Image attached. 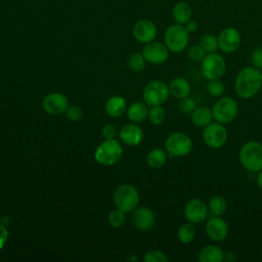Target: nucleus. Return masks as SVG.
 Segmentation results:
<instances>
[{
	"instance_id": "11",
	"label": "nucleus",
	"mask_w": 262,
	"mask_h": 262,
	"mask_svg": "<svg viewBox=\"0 0 262 262\" xmlns=\"http://www.w3.org/2000/svg\"><path fill=\"white\" fill-rule=\"evenodd\" d=\"M208 205L201 199H190L184 206V217L188 222L193 224H200L207 218Z\"/></svg>"
},
{
	"instance_id": "24",
	"label": "nucleus",
	"mask_w": 262,
	"mask_h": 262,
	"mask_svg": "<svg viewBox=\"0 0 262 262\" xmlns=\"http://www.w3.org/2000/svg\"><path fill=\"white\" fill-rule=\"evenodd\" d=\"M128 118L133 122H141L143 121L147 115L148 110L147 106L142 102H134L127 110Z\"/></svg>"
},
{
	"instance_id": "43",
	"label": "nucleus",
	"mask_w": 262,
	"mask_h": 262,
	"mask_svg": "<svg viewBox=\"0 0 262 262\" xmlns=\"http://www.w3.org/2000/svg\"><path fill=\"white\" fill-rule=\"evenodd\" d=\"M10 218L8 217V216H4V217H2L1 218V221H0V223L1 224H3L4 226H7V225H9L10 224Z\"/></svg>"
},
{
	"instance_id": "2",
	"label": "nucleus",
	"mask_w": 262,
	"mask_h": 262,
	"mask_svg": "<svg viewBox=\"0 0 262 262\" xmlns=\"http://www.w3.org/2000/svg\"><path fill=\"white\" fill-rule=\"evenodd\" d=\"M242 166L250 172L262 170V143L258 141H248L244 143L238 154Z\"/></svg>"
},
{
	"instance_id": "39",
	"label": "nucleus",
	"mask_w": 262,
	"mask_h": 262,
	"mask_svg": "<svg viewBox=\"0 0 262 262\" xmlns=\"http://www.w3.org/2000/svg\"><path fill=\"white\" fill-rule=\"evenodd\" d=\"M8 238V231L6 229V226L0 223V250L5 246Z\"/></svg>"
},
{
	"instance_id": "8",
	"label": "nucleus",
	"mask_w": 262,
	"mask_h": 262,
	"mask_svg": "<svg viewBox=\"0 0 262 262\" xmlns=\"http://www.w3.org/2000/svg\"><path fill=\"white\" fill-rule=\"evenodd\" d=\"M169 94V86L165 82L154 80L144 87L143 99L149 106L161 105L168 99Z\"/></svg>"
},
{
	"instance_id": "9",
	"label": "nucleus",
	"mask_w": 262,
	"mask_h": 262,
	"mask_svg": "<svg viewBox=\"0 0 262 262\" xmlns=\"http://www.w3.org/2000/svg\"><path fill=\"white\" fill-rule=\"evenodd\" d=\"M165 147L171 157H184L191 151L192 141L185 133L175 132L168 136Z\"/></svg>"
},
{
	"instance_id": "25",
	"label": "nucleus",
	"mask_w": 262,
	"mask_h": 262,
	"mask_svg": "<svg viewBox=\"0 0 262 262\" xmlns=\"http://www.w3.org/2000/svg\"><path fill=\"white\" fill-rule=\"evenodd\" d=\"M195 227L194 224L191 222L183 223L179 226L177 230V237L182 244H189L191 243L195 237Z\"/></svg>"
},
{
	"instance_id": "30",
	"label": "nucleus",
	"mask_w": 262,
	"mask_h": 262,
	"mask_svg": "<svg viewBox=\"0 0 262 262\" xmlns=\"http://www.w3.org/2000/svg\"><path fill=\"white\" fill-rule=\"evenodd\" d=\"M225 86L219 79L209 80L207 84V91L213 97H219L224 93Z\"/></svg>"
},
{
	"instance_id": "29",
	"label": "nucleus",
	"mask_w": 262,
	"mask_h": 262,
	"mask_svg": "<svg viewBox=\"0 0 262 262\" xmlns=\"http://www.w3.org/2000/svg\"><path fill=\"white\" fill-rule=\"evenodd\" d=\"M147 117L152 124L161 125L166 119V112L161 105H155L151 106V108L148 111Z\"/></svg>"
},
{
	"instance_id": "20",
	"label": "nucleus",
	"mask_w": 262,
	"mask_h": 262,
	"mask_svg": "<svg viewBox=\"0 0 262 262\" xmlns=\"http://www.w3.org/2000/svg\"><path fill=\"white\" fill-rule=\"evenodd\" d=\"M169 91L175 98H185L190 94V84L184 78H174L169 84Z\"/></svg>"
},
{
	"instance_id": "22",
	"label": "nucleus",
	"mask_w": 262,
	"mask_h": 262,
	"mask_svg": "<svg viewBox=\"0 0 262 262\" xmlns=\"http://www.w3.org/2000/svg\"><path fill=\"white\" fill-rule=\"evenodd\" d=\"M105 111L113 118L121 117L126 111V101L122 96L115 95L108 98L105 103Z\"/></svg>"
},
{
	"instance_id": "42",
	"label": "nucleus",
	"mask_w": 262,
	"mask_h": 262,
	"mask_svg": "<svg viewBox=\"0 0 262 262\" xmlns=\"http://www.w3.org/2000/svg\"><path fill=\"white\" fill-rule=\"evenodd\" d=\"M257 185L259 188L262 189V170L258 172V175H257Z\"/></svg>"
},
{
	"instance_id": "40",
	"label": "nucleus",
	"mask_w": 262,
	"mask_h": 262,
	"mask_svg": "<svg viewBox=\"0 0 262 262\" xmlns=\"http://www.w3.org/2000/svg\"><path fill=\"white\" fill-rule=\"evenodd\" d=\"M185 25H186L185 28L188 31V33H193V32H195L198 30V23L194 21V20H189Z\"/></svg>"
},
{
	"instance_id": "15",
	"label": "nucleus",
	"mask_w": 262,
	"mask_h": 262,
	"mask_svg": "<svg viewBox=\"0 0 262 262\" xmlns=\"http://www.w3.org/2000/svg\"><path fill=\"white\" fill-rule=\"evenodd\" d=\"M142 55L146 61L160 64L169 57V49L165 44L159 42H149L142 50Z\"/></svg>"
},
{
	"instance_id": "10",
	"label": "nucleus",
	"mask_w": 262,
	"mask_h": 262,
	"mask_svg": "<svg viewBox=\"0 0 262 262\" xmlns=\"http://www.w3.org/2000/svg\"><path fill=\"white\" fill-rule=\"evenodd\" d=\"M203 139L211 148H219L224 145L227 139V131L223 124L215 122L204 127Z\"/></svg>"
},
{
	"instance_id": "14",
	"label": "nucleus",
	"mask_w": 262,
	"mask_h": 262,
	"mask_svg": "<svg viewBox=\"0 0 262 262\" xmlns=\"http://www.w3.org/2000/svg\"><path fill=\"white\" fill-rule=\"evenodd\" d=\"M42 105L45 112L49 115L58 116L66 113L67 108L69 107V101L63 94L53 92L45 96Z\"/></svg>"
},
{
	"instance_id": "27",
	"label": "nucleus",
	"mask_w": 262,
	"mask_h": 262,
	"mask_svg": "<svg viewBox=\"0 0 262 262\" xmlns=\"http://www.w3.org/2000/svg\"><path fill=\"white\" fill-rule=\"evenodd\" d=\"M146 160L151 168H161L167 162V154L161 148H154L148 152Z\"/></svg>"
},
{
	"instance_id": "35",
	"label": "nucleus",
	"mask_w": 262,
	"mask_h": 262,
	"mask_svg": "<svg viewBox=\"0 0 262 262\" xmlns=\"http://www.w3.org/2000/svg\"><path fill=\"white\" fill-rule=\"evenodd\" d=\"M178 106H179L180 112H182L183 114H191L196 107L195 101L192 98H190L189 96H187L185 98H182L180 100Z\"/></svg>"
},
{
	"instance_id": "26",
	"label": "nucleus",
	"mask_w": 262,
	"mask_h": 262,
	"mask_svg": "<svg viewBox=\"0 0 262 262\" xmlns=\"http://www.w3.org/2000/svg\"><path fill=\"white\" fill-rule=\"evenodd\" d=\"M208 210L214 216H222L227 210L226 200L221 195L212 196L208 204Z\"/></svg>"
},
{
	"instance_id": "6",
	"label": "nucleus",
	"mask_w": 262,
	"mask_h": 262,
	"mask_svg": "<svg viewBox=\"0 0 262 262\" xmlns=\"http://www.w3.org/2000/svg\"><path fill=\"white\" fill-rule=\"evenodd\" d=\"M114 201L118 209L128 213L137 207L139 202V194L133 185L122 184L116 189Z\"/></svg>"
},
{
	"instance_id": "5",
	"label": "nucleus",
	"mask_w": 262,
	"mask_h": 262,
	"mask_svg": "<svg viewBox=\"0 0 262 262\" xmlns=\"http://www.w3.org/2000/svg\"><path fill=\"white\" fill-rule=\"evenodd\" d=\"M213 119L221 124H228L232 122L238 113V105L236 101L229 96L219 98L212 108Z\"/></svg>"
},
{
	"instance_id": "32",
	"label": "nucleus",
	"mask_w": 262,
	"mask_h": 262,
	"mask_svg": "<svg viewBox=\"0 0 262 262\" xmlns=\"http://www.w3.org/2000/svg\"><path fill=\"white\" fill-rule=\"evenodd\" d=\"M126 217H125V212L121 211L120 209H116L111 212L108 215V222L112 226L114 227H120L125 223Z\"/></svg>"
},
{
	"instance_id": "18",
	"label": "nucleus",
	"mask_w": 262,
	"mask_h": 262,
	"mask_svg": "<svg viewBox=\"0 0 262 262\" xmlns=\"http://www.w3.org/2000/svg\"><path fill=\"white\" fill-rule=\"evenodd\" d=\"M120 138L128 145H137L143 138L141 128L135 124H126L120 130Z\"/></svg>"
},
{
	"instance_id": "37",
	"label": "nucleus",
	"mask_w": 262,
	"mask_h": 262,
	"mask_svg": "<svg viewBox=\"0 0 262 262\" xmlns=\"http://www.w3.org/2000/svg\"><path fill=\"white\" fill-rule=\"evenodd\" d=\"M251 62L253 67L262 70V47H257L252 51Z\"/></svg>"
},
{
	"instance_id": "12",
	"label": "nucleus",
	"mask_w": 262,
	"mask_h": 262,
	"mask_svg": "<svg viewBox=\"0 0 262 262\" xmlns=\"http://www.w3.org/2000/svg\"><path fill=\"white\" fill-rule=\"evenodd\" d=\"M218 45L225 53H232L236 51L241 45L239 32L231 27L223 29L218 36Z\"/></svg>"
},
{
	"instance_id": "36",
	"label": "nucleus",
	"mask_w": 262,
	"mask_h": 262,
	"mask_svg": "<svg viewBox=\"0 0 262 262\" xmlns=\"http://www.w3.org/2000/svg\"><path fill=\"white\" fill-rule=\"evenodd\" d=\"M66 115H67V118L71 121H79L83 116V112L79 106L72 105L67 108Z\"/></svg>"
},
{
	"instance_id": "23",
	"label": "nucleus",
	"mask_w": 262,
	"mask_h": 262,
	"mask_svg": "<svg viewBox=\"0 0 262 262\" xmlns=\"http://www.w3.org/2000/svg\"><path fill=\"white\" fill-rule=\"evenodd\" d=\"M172 14H173L174 20L177 24L185 25L186 23H188L190 20L192 11H191V8L188 5V3L181 1V2H178L174 5Z\"/></svg>"
},
{
	"instance_id": "41",
	"label": "nucleus",
	"mask_w": 262,
	"mask_h": 262,
	"mask_svg": "<svg viewBox=\"0 0 262 262\" xmlns=\"http://www.w3.org/2000/svg\"><path fill=\"white\" fill-rule=\"evenodd\" d=\"M235 260V256L232 252H227L224 253V259L223 261H234Z\"/></svg>"
},
{
	"instance_id": "13",
	"label": "nucleus",
	"mask_w": 262,
	"mask_h": 262,
	"mask_svg": "<svg viewBox=\"0 0 262 262\" xmlns=\"http://www.w3.org/2000/svg\"><path fill=\"white\" fill-rule=\"evenodd\" d=\"M206 233L213 242H222L228 234V224L221 216H214L206 223Z\"/></svg>"
},
{
	"instance_id": "3",
	"label": "nucleus",
	"mask_w": 262,
	"mask_h": 262,
	"mask_svg": "<svg viewBox=\"0 0 262 262\" xmlns=\"http://www.w3.org/2000/svg\"><path fill=\"white\" fill-rule=\"evenodd\" d=\"M164 40L169 51L178 53L186 48L189 42V33L182 25H172L166 30Z\"/></svg>"
},
{
	"instance_id": "17",
	"label": "nucleus",
	"mask_w": 262,
	"mask_h": 262,
	"mask_svg": "<svg viewBox=\"0 0 262 262\" xmlns=\"http://www.w3.org/2000/svg\"><path fill=\"white\" fill-rule=\"evenodd\" d=\"M134 38L141 43H149L157 36V28L155 24L148 19L138 20L133 28Z\"/></svg>"
},
{
	"instance_id": "16",
	"label": "nucleus",
	"mask_w": 262,
	"mask_h": 262,
	"mask_svg": "<svg viewBox=\"0 0 262 262\" xmlns=\"http://www.w3.org/2000/svg\"><path fill=\"white\" fill-rule=\"evenodd\" d=\"M132 223L140 231H147L151 229L156 223L154 211L147 207H139L134 209L132 214Z\"/></svg>"
},
{
	"instance_id": "34",
	"label": "nucleus",
	"mask_w": 262,
	"mask_h": 262,
	"mask_svg": "<svg viewBox=\"0 0 262 262\" xmlns=\"http://www.w3.org/2000/svg\"><path fill=\"white\" fill-rule=\"evenodd\" d=\"M143 260L145 262H167L168 258L163 252L158 250H151L145 254Z\"/></svg>"
},
{
	"instance_id": "38",
	"label": "nucleus",
	"mask_w": 262,
	"mask_h": 262,
	"mask_svg": "<svg viewBox=\"0 0 262 262\" xmlns=\"http://www.w3.org/2000/svg\"><path fill=\"white\" fill-rule=\"evenodd\" d=\"M101 133L105 139H113L117 135V128L112 124H106L103 126Z\"/></svg>"
},
{
	"instance_id": "28",
	"label": "nucleus",
	"mask_w": 262,
	"mask_h": 262,
	"mask_svg": "<svg viewBox=\"0 0 262 262\" xmlns=\"http://www.w3.org/2000/svg\"><path fill=\"white\" fill-rule=\"evenodd\" d=\"M200 46L205 50L206 53L216 52V50L219 48L218 37L212 34H207L201 38Z\"/></svg>"
},
{
	"instance_id": "19",
	"label": "nucleus",
	"mask_w": 262,
	"mask_h": 262,
	"mask_svg": "<svg viewBox=\"0 0 262 262\" xmlns=\"http://www.w3.org/2000/svg\"><path fill=\"white\" fill-rule=\"evenodd\" d=\"M224 259V252L221 248L215 245L203 247L198 255L200 262H221Z\"/></svg>"
},
{
	"instance_id": "31",
	"label": "nucleus",
	"mask_w": 262,
	"mask_h": 262,
	"mask_svg": "<svg viewBox=\"0 0 262 262\" xmlns=\"http://www.w3.org/2000/svg\"><path fill=\"white\" fill-rule=\"evenodd\" d=\"M129 67L134 72H140L145 67V58L142 53H133L129 58Z\"/></svg>"
},
{
	"instance_id": "4",
	"label": "nucleus",
	"mask_w": 262,
	"mask_h": 262,
	"mask_svg": "<svg viewBox=\"0 0 262 262\" xmlns=\"http://www.w3.org/2000/svg\"><path fill=\"white\" fill-rule=\"evenodd\" d=\"M122 154V146L113 138L104 140L97 146L94 152V158L97 163L103 166H112L121 159Z\"/></svg>"
},
{
	"instance_id": "1",
	"label": "nucleus",
	"mask_w": 262,
	"mask_h": 262,
	"mask_svg": "<svg viewBox=\"0 0 262 262\" xmlns=\"http://www.w3.org/2000/svg\"><path fill=\"white\" fill-rule=\"evenodd\" d=\"M262 87V72L255 67H246L236 75L234 90L244 99L254 97Z\"/></svg>"
},
{
	"instance_id": "7",
	"label": "nucleus",
	"mask_w": 262,
	"mask_h": 262,
	"mask_svg": "<svg viewBox=\"0 0 262 262\" xmlns=\"http://www.w3.org/2000/svg\"><path fill=\"white\" fill-rule=\"evenodd\" d=\"M226 70V62L224 58L216 53H208L202 60L201 71L207 80L220 79Z\"/></svg>"
},
{
	"instance_id": "21",
	"label": "nucleus",
	"mask_w": 262,
	"mask_h": 262,
	"mask_svg": "<svg viewBox=\"0 0 262 262\" xmlns=\"http://www.w3.org/2000/svg\"><path fill=\"white\" fill-rule=\"evenodd\" d=\"M190 119L192 124L198 127H206L214 120L212 110L207 106L195 107V110L190 114Z\"/></svg>"
},
{
	"instance_id": "33",
	"label": "nucleus",
	"mask_w": 262,
	"mask_h": 262,
	"mask_svg": "<svg viewBox=\"0 0 262 262\" xmlns=\"http://www.w3.org/2000/svg\"><path fill=\"white\" fill-rule=\"evenodd\" d=\"M187 55L192 61H195V62L201 61L202 62V60L206 56V52L200 45H193L188 48Z\"/></svg>"
}]
</instances>
